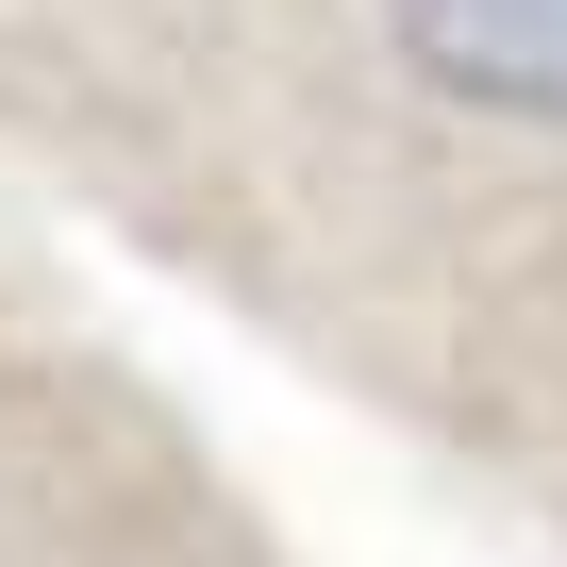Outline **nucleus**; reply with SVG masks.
Masks as SVG:
<instances>
[{"mask_svg": "<svg viewBox=\"0 0 567 567\" xmlns=\"http://www.w3.org/2000/svg\"><path fill=\"white\" fill-rule=\"evenodd\" d=\"M384 51L467 117L567 134V0H384Z\"/></svg>", "mask_w": 567, "mask_h": 567, "instance_id": "nucleus-1", "label": "nucleus"}]
</instances>
